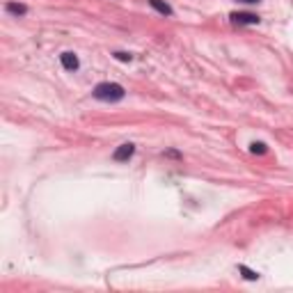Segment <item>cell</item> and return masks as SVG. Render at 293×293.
Returning <instances> with one entry per match:
<instances>
[{
  "label": "cell",
  "mask_w": 293,
  "mask_h": 293,
  "mask_svg": "<svg viewBox=\"0 0 293 293\" xmlns=\"http://www.w3.org/2000/svg\"><path fill=\"white\" fill-rule=\"evenodd\" d=\"M92 94L98 101H110L113 103V101H121V98L126 97V90L119 83H98Z\"/></svg>",
  "instance_id": "6da1fadb"
},
{
  "label": "cell",
  "mask_w": 293,
  "mask_h": 293,
  "mask_svg": "<svg viewBox=\"0 0 293 293\" xmlns=\"http://www.w3.org/2000/svg\"><path fill=\"white\" fill-rule=\"evenodd\" d=\"M232 21L236 23V25H256V23H259V16L250 14V12H234Z\"/></svg>",
  "instance_id": "7a4b0ae2"
},
{
  "label": "cell",
  "mask_w": 293,
  "mask_h": 293,
  "mask_svg": "<svg viewBox=\"0 0 293 293\" xmlns=\"http://www.w3.org/2000/svg\"><path fill=\"white\" fill-rule=\"evenodd\" d=\"M133 154H136V144L126 142V144H121V147H117V149H115L113 158L117 160V163H124V160H128Z\"/></svg>",
  "instance_id": "3957f363"
},
{
  "label": "cell",
  "mask_w": 293,
  "mask_h": 293,
  "mask_svg": "<svg viewBox=\"0 0 293 293\" xmlns=\"http://www.w3.org/2000/svg\"><path fill=\"white\" fill-rule=\"evenodd\" d=\"M60 60H62V67L67 69V71H76V69H78V64H80L74 53H62Z\"/></svg>",
  "instance_id": "277c9868"
},
{
  "label": "cell",
  "mask_w": 293,
  "mask_h": 293,
  "mask_svg": "<svg viewBox=\"0 0 293 293\" xmlns=\"http://www.w3.org/2000/svg\"><path fill=\"white\" fill-rule=\"evenodd\" d=\"M149 5L156 9V12H160L163 16H172V7H170L167 2H163V0H149Z\"/></svg>",
  "instance_id": "5b68a950"
},
{
  "label": "cell",
  "mask_w": 293,
  "mask_h": 293,
  "mask_svg": "<svg viewBox=\"0 0 293 293\" xmlns=\"http://www.w3.org/2000/svg\"><path fill=\"white\" fill-rule=\"evenodd\" d=\"M9 12V14H14V16H23L25 12H28V7L25 5H16V2H7V7H5Z\"/></svg>",
  "instance_id": "8992f818"
},
{
  "label": "cell",
  "mask_w": 293,
  "mask_h": 293,
  "mask_svg": "<svg viewBox=\"0 0 293 293\" xmlns=\"http://www.w3.org/2000/svg\"><path fill=\"white\" fill-rule=\"evenodd\" d=\"M250 151H252V154H259V156H263V154L268 151V147H266L263 142H252V144H250Z\"/></svg>",
  "instance_id": "52a82bcc"
},
{
  "label": "cell",
  "mask_w": 293,
  "mask_h": 293,
  "mask_svg": "<svg viewBox=\"0 0 293 293\" xmlns=\"http://www.w3.org/2000/svg\"><path fill=\"white\" fill-rule=\"evenodd\" d=\"M238 271L243 273V277H245V279H259V273H254V271H250L248 266H241V268H238Z\"/></svg>",
  "instance_id": "ba28073f"
},
{
  "label": "cell",
  "mask_w": 293,
  "mask_h": 293,
  "mask_svg": "<svg viewBox=\"0 0 293 293\" xmlns=\"http://www.w3.org/2000/svg\"><path fill=\"white\" fill-rule=\"evenodd\" d=\"M115 58L121 60V62H131V60H133V55H128V53H115Z\"/></svg>",
  "instance_id": "9c48e42d"
},
{
  "label": "cell",
  "mask_w": 293,
  "mask_h": 293,
  "mask_svg": "<svg viewBox=\"0 0 293 293\" xmlns=\"http://www.w3.org/2000/svg\"><path fill=\"white\" fill-rule=\"evenodd\" d=\"M243 2H259V0H243Z\"/></svg>",
  "instance_id": "30bf717a"
}]
</instances>
